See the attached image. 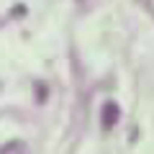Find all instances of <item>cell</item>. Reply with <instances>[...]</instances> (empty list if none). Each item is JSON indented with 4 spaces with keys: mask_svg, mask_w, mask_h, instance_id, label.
Returning a JSON list of instances; mask_svg holds the SVG:
<instances>
[{
    "mask_svg": "<svg viewBox=\"0 0 154 154\" xmlns=\"http://www.w3.org/2000/svg\"><path fill=\"white\" fill-rule=\"evenodd\" d=\"M118 118H121V108H118V103L108 100V103L103 105V110H100V123H103V128H113L116 123H118Z\"/></svg>",
    "mask_w": 154,
    "mask_h": 154,
    "instance_id": "cell-1",
    "label": "cell"
},
{
    "mask_svg": "<svg viewBox=\"0 0 154 154\" xmlns=\"http://www.w3.org/2000/svg\"><path fill=\"white\" fill-rule=\"evenodd\" d=\"M0 154H26V144L13 139V141H8V144L0 146Z\"/></svg>",
    "mask_w": 154,
    "mask_h": 154,
    "instance_id": "cell-2",
    "label": "cell"
},
{
    "mask_svg": "<svg viewBox=\"0 0 154 154\" xmlns=\"http://www.w3.org/2000/svg\"><path fill=\"white\" fill-rule=\"evenodd\" d=\"M136 3H139V5H141L144 11L149 13V16H152V13H154V0H136Z\"/></svg>",
    "mask_w": 154,
    "mask_h": 154,
    "instance_id": "cell-3",
    "label": "cell"
}]
</instances>
